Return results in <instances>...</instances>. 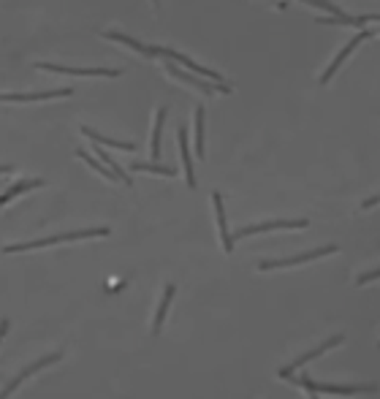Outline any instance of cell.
<instances>
[{"label":"cell","instance_id":"7a4b0ae2","mask_svg":"<svg viewBox=\"0 0 380 399\" xmlns=\"http://www.w3.org/2000/svg\"><path fill=\"white\" fill-rule=\"evenodd\" d=\"M291 383H296L301 388L313 391V394H340V397H353V394H372L378 386L375 383H359V386H340V383H318V380L307 378H288Z\"/></svg>","mask_w":380,"mask_h":399},{"label":"cell","instance_id":"603a6c76","mask_svg":"<svg viewBox=\"0 0 380 399\" xmlns=\"http://www.w3.org/2000/svg\"><path fill=\"white\" fill-rule=\"evenodd\" d=\"M304 3H310V6H318L323 11H329L332 17H348L345 11H342L340 6H334V3H329V0H304Z\"/></svg>","mask_w":380,"mask_h":399},{"label":"cell","instance_id":"7c38bea8","mask_svg":"<svg viewBox=\"0 0 380 399\" xmlns=\"http://www.w3.org/2000/svg\"><path fill=\"white\" fill-rule=\"evenodd\" d=\"M100 36H103L106 41H117V43H122V46H128V49H136L141 58H158L152 46L141 43L139 39H131V36H125V33H117V30H106V33H100Z\"/></svg>","mask_w":380,"mask_h":399},{"label":"cell","instance_id":"d6986e66","mask_svg":"<svg viewBox=\"0 0 380 399\" xmlns=\"http://www.w3.org/2000/svg\"><path fill=\"white\" fill-rule=\"evenodd\" d=\"M96 155H98V158H100V163H103V166L109 168V171H112V174H114V177H117V180H120L122 185H128V188H131V185H133V180H131V177H128V174H125V171H122V168L117 166V161H114V158H112V155H109V152H106V149L96 147Z\"/></svg>","mask_w":380,"mask_h":399},{"label":"cell","instance_id":"ac0fdd59","mask_svg":"<svg viewBox=\"0 0 380 399\" xmlns=\"http://www.w3.org/2000/svg\"><path fill=\"white\" fill-rule=\"evenodd\" d=\"M166 114H169L166 106H160L155 111V126H152V136H150V158L152 161L160 158V130H163V123H166Z\"/></svg>","mask_w":380,"mask_h":399},{"label":"cell","instance_id":"9c48e42d","mask_svg":"<svg viewBox=\"0 0 380 399\" xmlns=\"http://www.w3.org/2000/svg\"><path fill=\"white\" fill-rule=\"evenodd\" d=\"M372 36H375V30H361L359 36H353L350 41L345 43V46H342V49H340V55H337V58L332 60V65H329V68L323 71V76H320V84L332 82V76H334V74L340 71V65L345 63V60H348V55H350V52H353V49H356L359 43H364V41H367V39H372Z\"/></svg>","mask_w":380,"mask_h":399},{"label":"cell","instance_id":"5bb4252c","mask_svg":"<svg viewBox=\"0 0 380 399\" xmlns=\"http://www.w3.org/2000/svg\"><path fill=\"white\" fill-rule=\"evenodd\" d=\"M46 182L39 180V177H33V180H20V182H14V185H8V188L0 193V207H6L8 201H14L17 196L22 193H27V190H36V188H44Z\"/></svg>","mask_w":380,"mask_h":399},{"label":"cell","instance_id":"e0dca14e","mask_svg":"<svg viewBox=\"0 0 380 399\" xmlns=\"http://www.w3.org/2000/svg\"><path fill=\"white\" fill-rule=\"evenodd\" d=\"M174 294H177V285H174V283H169V285L163 288V299H160V304H158V313H155V318H152V334H158L160 329H163V320H166V316H169V307H171Z\"/></svg>","mask_w":380,"mask_h":399},{"label":"cell","instance_id":"7402d4cb","mask_svg":"<svg viewBox=\"0 0 380 399\" xmlns=\"http://www.w3.org/2000/svg\"><path fill=\"white\" fill-rule=\"evenodd\" d=\"M133 171H150V174H163V177H174V166H163V163H133Z\"/></svg>","mask_w":380,"mask_h":399},{"label":"cell","instance_id":"484cf974","mask_svg":"<svg viewBox=\"0 0 380 399\" xmlns=\"http://www.w3.org/2000/svg\"><path fill=\"white\" fill-rule=\"evenodd\" d=\"M359 20H361V25H367V22H375V20L380 22V14H372V17H359Z\"/></svg>","mask_w":380,"mask_h":399},{"label":"cell","instance_id":"44dd1931","mask_svg":"<svg viewBox=\"0 0 380 399\" xmlns=\"http://www.w3.org/2000/svg\"><path fill=\"white\" fill-rule=\"evenodd\" d=\"M77 158H81V161H84L87 166H93V168H96V171H98V174H100V177H103V180H117V177H114V174H112L109 168L103 166L100 161H96V158H93L90 152H84V149H77Z\"/></svg>","mask_w":380,"mask_h":399},{"label":"cell","instance_id":"8fae6325","mask_svg":"<svg viewBox=\"0 0 380 399\" xmlns=\"http://www.w3.org/2000/svg\"><path fill=\"white\" fill-rule=\"evenodd\" d=\"M340 342H342V334L332 337V339H323V342H320L318 348H313V351H307V353H301V356L296 358L294 364H288V367H282V370H280V372H277V375H280L282 380L294 378V372H296L299 367H304V364H307V361H313V358H318L320 353H326L329 348H334V345H340Z\"/></svg>","mask_w":380,"mask_h":399},{"label":"cell","instance_id":"4fadbf2b","mask_svg":"<svg viewBox=\"0 0 380 399\" xmlns=\"http://www.w3.org/2000/svg\"><path fill=\"white\" fill-rule=\"evenodd\" d=\"M212 204H215V217H218V231H221V242L223 250L231 252L234 250V239H231V231H228V223H225V210H223V196L215 190L212 193Z\"/></svg>","mask_w":380,"mask_h":399},{"label":"cell","instance_id":"ba28073f","mask_svg":"<svg viewBox=\"0 0 380 399\" xmlns=\"http://www.w3.org/2000/svg\"><path fill=\"white\" fill-rule=\"evenodd\" d=\"M166 71H169V76H174V79H180V82L190 84V87H196L201 93H207V95H215V93H231V84H218V82H204L199 76H190V74H185L180 71L177 65H171V60L166 63Z\"/></svg>","mask_w":380,"mask_h":399},{"label":"cell","instance_id":"cb8c5ba5","mask_svg":"<svg viewBox=\"0 0 380 399\" xmlns=\"http://www.w3.org/2000/svg\"><path fill=\"white\" fill-rule=\"evenodd\" d=\"M378 277H380V266H378V269H372V272L361 274V277H359V285H367V283H372V280H378Z\"/></svg>","mask_w":380,"mask_h":399},{"label":"cell","instance_id":"5b68a950","mask_svg":"<svg viewBox=\"0 0 380 399\" xmlns=\"http://www.w3.org/2000/svg\"><path fill=\"white\" fill-rule=\"evenodd\" d=\"M74 95L71 87H58L46 93H0V104H39V101H52V98H68Z\"/></svg>","mask_w":380,"mask_h":399},{"label":"cell","instance_id":"8992f818","mask_svg":"<svg viewBox=\"0 0 380 399\" xmlns=\"http://www.w3.org/2000/svg\"><path fill=\"white\" fill-rule=\"evenodd\" d=\"M39 71H52V74H68V76H109L117 79L122 76L120 68H74V65H58V63H36Z\"/></svg>","mask_w":380,"mask_h":399},{"label":"cell","instance_id":"3957f363","mask_svg":"<svg viewBox=\"0 0 380 399\" xmlns=\"http://www.w3.org/2000/svg\"><path fill=\"white\" fill-rule=\"evenodd\" d=\"M340 248L337 245H323V248H315V250L307 252H296V255H288V258H263L258 264L261 272H269V269H282V266H296V264H307V261H315V258H323V255H332Z\"/></svg>","mask_w":380,"mask_h":399},{"label":"cell","instance_id":"52a82bcc","mask_svg":"<svg viewBox=\"0 0 380 399\" xmlns=\"http://www.w3.org/2000/svg\"><path fill=\"white\" fill-rule=\"evenodd\" d=\"M155 49V55L158 58H166V60H174V63L185 65V68H190L193 74H199V76H204L207 82H218V84H225L223 82V76L218 74V71H209V68H204V65L193 63L190 58H185V55H180V52H174V49H166V46H152Z\"/></svg>","mask_w":380,"mask_h":399},{"label":"cell","instance_id":"ffe728a7","mask_svg":"<svg viewBox=\"0 0 380 399\" xmlns=\"http://www.w3.org/2000/svg\"><path fill=\"white\" fill-rule=\"evenodd\" d=\"M193 139H196V155L204 158V106L193 111Z\"/></svg>","mask_w":380,"mask_h":399},{"label":"cell","instance_id":"f1b7e54d","mask_svg":"<svg viewBox=\"0 0 380 399\" xmlns=\"http://www.w3.org/2000/svg\"><path fill=\"white\" fill-rule=\"evenodd\" d=\"M152 6H158V0H152Z\"/></svg>","mask_w":380,"mask_h":399},{"label":"cell","instance_id":"9a60e30c","mask_svg":"<svg viewBox=\"0 0 380 399\" xmlns=\"http://www.w3.org/2000/svg\"><path fill=\"white\" fill-rule=\"evenodd\" d=\"M177 142H180L182 168H185L188 188H196V171H193V158H190V147H188V130H185V128H180V130H177Z\"/></svg>","mask_w":380,"mask_h":399},{"label":"cell","instance_id":"83f0119b","mask_svg":"<svg viewBox=\"0 0 380 399\" xmlns=\"http://www.w3.org/2000/svg\"><path fill=\"white\" fill-rule=\"evenodd\" d=\"M307 394H310V399H318V394H313V391H307Z\"/></svg>","mask_w":380,"mask_h":399},{"label":"cell","instance_id":"4316f807","mask_svg":"<svg viewBox=\"0 0 380 399\" xmlns=\"http://www.w3.org/2000/svg\"><path fill=\"white\" fill-rule=\"evenodd\" d=\"M11 171V166H0V174H8Z\"/></svg>","mask_w":380,"mask_h":399},{"label":"cell","instance_id":"d4e9b609","mask_svg":"<svg viewBox=\"0 0 380 399\" xmlns=\"http://www.w3.org/2000/svg\"><path fill=\"white\" fill-rule=\"evenodd\" d=\"M375 204H380V196H372V198H367V201L361 204V210H369V207H375Z\"/></svg>","mask_w":380,"mask_h":399},{"label":"cell","instance_id":"2e32d148","mask_svg":"<svg viewBox=\"0 0 380 399\" xmlns=\"http://www.w3.org/2000/svg\"><path fill=\"white\" fill-rule=\"evenodd\" d=\"M81 136H87V139H93L96 144H103V147H114V149H125V152H133L136 144L133 142H120V139H112V136H100L96 128L90 126H81Z\"/></svg>","mask_w":380,"mask_h":399},{"label":"cell","instance_id":"6da1fadb","mask_svg":"<svg viewBox=\"0 0 380 399\" xmlns=\"http://www.w3.org/2000/svg\"><path fill=\"white\" fill-rule=\"evenodd\" d=\"M96 236H109V229H81V231L55 234V236H44V239H30V242H20V245H6V248H3V252L41 250V248H52V245H63V242H79V239H96Z\"/></svg>","mask_w":380,"mask_h":399},{"label":"cell","instance_id":"277c9868","mask_svg":"<svg viewBox=\"0 0 380 399\" xmlns=\"http://www.w3.org/2000/svg\"><path fill=\"white\" fill-rule=\"evenodd\" d=\"M60 358H63V353H49V356H44V358H39V361H33V364H27L20 375H14V378H11L6 386H3V388H0V399H8L14 391H17V388H20L22 383H25V380L30 378V375L41 372V370H44V367H49V364H58Z\"/></svg>","mask_w":380,"mask_h":399},{"label":"cell","instance_id":"30bf717a","mask_svg":"<svg viewBox=\"0 0 380 399\" xmlns=\"http://www.w3.org/2000/svg\"><path fill=\"white\" fill-rule=\"evenodd\" d=\"M310 223L307 220H269V223H256V226H244L237 234H231V239H244V236H253V234L263 231H277V229H307Z\"/></svg>","mask_w":380,"mask_h":399}]
</instances>
